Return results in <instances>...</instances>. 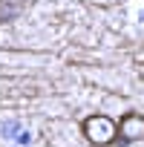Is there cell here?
<instances>
[{
  "label": "cell",
  "instance_id": "cell-1",
  "mask_svg": "<svg viewBox=\"0 0 144 147\" xmlns=\"http://www.w3.org/2000/svg\"><path fill=\"white\" fill-rule=\"evenodd\" d=\"M81 130H84L87 141H89V144H95V147H107V144H112V141L118 138V124H115L110 115H101V113H98V115L84 118Z\"/></svg>",
  "mask_w": 144,
  "mask_h": 147
},
{
  "label": "cell",
  "instance_id": "cell-2",
  "mask_svg": "<svg viewBox=\"0 0 144 147\" xmlns=\"http://www.w3.org/2000/svg\"><path fill=\"white\" fill-rule=\"evenodd\" d=\"M118 136H121L124 141H138V138H144V115H138V113L121 115V121H118Z\"/></svg>",
  "mask_w": 144,
  "mask_h": 147
},
{
  "label": "cell",
  "instance_id": "cell-3",
  "mask_svg": "<svg viewBox=\"0 0 144 147\" xmlns=\"http://www.w3.org/2000/svg\"><path fill=\"white\" fill-rule=\"evenodd\" d=\"M17 12H20V6H3L0 3V20H12Z\"/></svg>",
  "mask_w": 144,
  "mask_h": 147
},
{
  "label": "cell",
  "instance_id": "cell-4",
  "mask_svg": "<svg viewBox=\"0 0 144 147\" xmlns=\"http://www.w3.org/2000/svg\"><path fill=\"white\" fill-rule=\"evenodd\" d=\"M141 18H144V15H141Z\"/></svg>",
  "mask_w": 144,
  "mask_h": 147
}]
</instances>
